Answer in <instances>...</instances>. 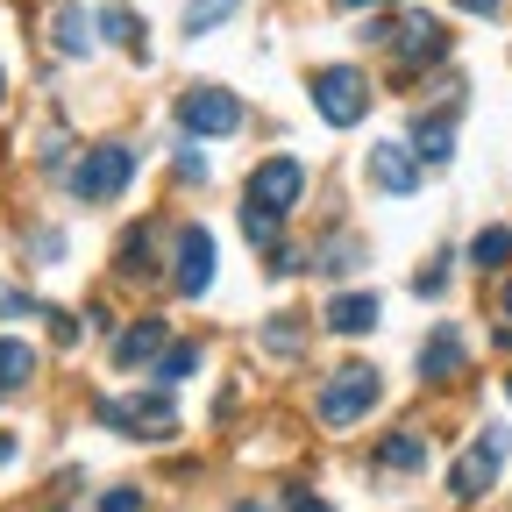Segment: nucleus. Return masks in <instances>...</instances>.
Wrapping results in <instances>:
<instances>
[{"mask_svg":"<svg viewBox=\"0 0 512 512\" xmlns=\"http://www.w3.org/2000/svg\"><path fill=\"white\" fill-rule=\"evenodd\" d=\"M420 178H427V164L413 157V143H370V185L384 200H413Z\"/></svg>","mask_w":512,"mask_h":512,"instance_id":"10","label":"nucleus"},{"mask_svg":"<svg viewBox=\"0 0 512 512\" xmlns=\"http://www.w3.org/2000/svg\"><path fill=\"white\" fill-rule=\"evenodd\" d=\"M342 8H384V0H342Z\"/></svg>","mask_w":512,"mask_h":512,"instance_id":"35","label":"nucleus"},{"mask_svg":"<svg viewBox=\"0 0 512 512\" xmlns=\"http://www.w3.org/2000/svg\"><path fill=\"white\" fill-rule=\"evenodd\" d=\"M498 313H512V278H505V292H498Z\"/></svg>","mask_w":512,"mask_h":512,"instance_id":"34","label":"nucleus"},{"mask_svg":"<svg viewBox=\"0 0 512 512\" xmlns=\"http://www.w3.org/2000/svg\"><path fill=\"white\" fill-rule=\"evenodd\" d=\"M285 512H328V498L306 491V484H285Z\"/></svg>","mask_w":512,"mask_h":512,"instance_id":"27","label":"nucleus"},{"mask_svg":"<svg viewBox=\"0 0 512 512\" xmlns=\"http://www.w3.org/2000/svg\"><path fill=\"white\" fill-rule=\"evenodd\" d=\"M320 320H328V335H370L377 328V299L370 292H335Z\"/></svg>","mask_w":512,"mask_h":512,"instance_id":"15","label":"nucleus"},{"mask_svg":"<svg viewBox=\"0 0 512 512\" xmlns=\"http://www.w3.org/2000/svg\"><path fill=\"white\" fill-rule=\"evenodd\" d=\"M413 285H420V292H427V299H434V292H441V285H448V264H427V271H420V278H413Z\"/></svg>","mask_w":512,"mask_h":512,"instance_id":"30","label":"nucleus"},{"mask_svg":"<svg viewBox=\"0 0 512 512\" xmlns=\"http://www.w3.org/2000/svg\"><path fill=\"white\" fill-rule=\"evenodd\" d=\"M93 413H100V427H114V434H128V441H171V434H178V406H171L164 392L100 399Z\"/></svg>","mask_w":512,"mask_h":512,"instance_id":"3","label":"nucleus"},{"mask_svg":"<svg viewBox=\"0 0 512 512\" xmlns=\"http://www.w3.org/2000/svg\"><path fill=\"white\" fill-rule=\"evenodd\" d=\"M377 399H384V377H377V363H335L328 370V384H320V399H313V413H320V427L328 434H349L356 420H370L377 413Z\"/></svg>","mask_w":512,"mask_h":512,"instance_id":"1","label":"nucleus"},{"mask_svg":"<svg viewBox=\"0 0 512 512\" xmlns=\"http://www.w3.org/2000/svg\"><path fill=\"white\" fill-rule=\"evenodd\" d=\"M299 342H306L299 320H271V328H264V349H271V356H299Z\"/></svg>","mask_w":512,"mask_h":512,"instance_id":"25","label":"nucleus"},{"mask_svg":"<svg viewBox=\"0 0 512 512\" xmlns=\"http://www.w3.org/2000/svg\"><path fill=\"white\" fill-rule=\"evenodd\" d=\"M22 313H36V306H29V292H15V285H0V320H22Z\"/></svg>","mask_w":512,"mask_h":512,"instance_id":"28","label":"nucleus"},{"mask_svg":"<svg viewBox=\"0 0 512 512\" xmlns=\"http://www.w3.org/2000/svg\"><path fill=\"white\" fill-rule=\"evenodd\" d=\"M50 335H57L64 349H72V342H79V320H72V313H50Z\"/></svg>","mask_w":512,"mask_h":512,"instance_id":"29","label":"nucleus"},{"mask_svg":"<svg viewBox=\"0 0 512 512\" xmlns=\"http://www.w3.org/2000/svg\"><path fill=\"white\" fill-rule=\"evenodd\" d=\"M50 43H57L64 57H86V50H93V36H86V15L72 8V0H57V8H50Z\"/></svg>","mask_w":512,"mask_h":512,"instance_id":"17","label":"nucleus"},{"mask_svg":"<svg viewBox=\"0 0 512 512\" xmlns=\"http://www.w3.org/2000/svg\"><path fill=\"white\" fill-rule=\"evenodd\" d=\"M313 107L328 128H356L370 114V79L356 72V64H320L313 72Z\"/></svg>","mask_w":512,"mask_h":512,"instance_id":"5","label":"nucleus"},{"mask_svg":"<svg viewBox=\"0 0 512 512\" xmlns=\"http://www.w3.org/2000/svg\"><path fill=\"white\" fill-rule=\"evenodd\" d=\"M178 128H185L192 143H221V136L242 128V100L228 86H185L178 93Z\"/></svg>","mask_w":512,"mask_h":512,"instance_id":"4","label":"nucleus"},{"mask_svg":"<svg viewBox=\"0 0 512 512\" xmlns=\"http://www.w3.org/2000/svg\"><path fill=\"white\" fill-rule=\"evenodd\" d=\"M448 8H463V15H498V0H448Z\"/></svg>","mask_w":512,"mask_h":512,"instance_id":"31","label":"nucleus"},{"mask_svg":"<svg viewBox=\"0 0 512 512\" xmlns=\"http://www.w3.org/2000/svg\"><path fill=\"white\" fill-rule=\"evenodd\" d=\"M463 363H470L463 328H456V320H441V328L420 342V377H427V384H448V377H463Z\"/></svg>","mask_w":512,"mask_h":512,"instance_id":"11","label":"nucleus"},{"mask_svg":"<svg viewBox=\"0 0 512 512\" xmlns=\"http://www.w3.org/2000/svg\"><path fill=\"white\" fill-rule=\"evenodd\" d=\"M278 228H285L278 214H264V207H242V235H249L256 249H278Z\"/></svg>","mask_w":512,"mask_h":512,"instance_id":"24","label":"nucleus"},{"mask_svg":"<svg viewBox=\"0 0 512 512\" xmlns=\"http://www.w3.org/2000/svg\"><path fill=\"white\" fill-rule=\"evenodd\" d=\"M505 399H512V370H505Z\"/></svg>","mask_w":512,"mask_h":512,"instance_id":"36","label":"nucleus"},{"mask_svg":"<svg viewBox=\"0 0 512 512\" xmlns=\"http://www.w3.org/2000/svg\"><path fill=\"white\" fill-rule=\"evenodd\" d=\"M114 271L128 278V285H150L157 278V221H136L121 235V256H114Z\"/></svg>","mask_w":512,"mask_h":512,"instance_id":"13","label":"nucleus"},{"mask_svg":"<svg viewBox=\"0 0 512 512\" xmlns=\"http://www.w3.org/2000/svg\"><path fill=\"white\" fill-rule=\"evenodd\" d=\"M228 512H271V505H256V498H242V505H228Z\"/></svg>","mask_w":512,"mask_h":512,"instance_id":"33","label":"nucleus"},{"mask_svg":"<svg viewBox=\"0 0 512 512\" xmlns=\"http://www.w3.org/2000/svg\"><path fill=\"white\" fill-rule=\"evenodd\" d=\"M192 370H200V349H192V342H171V349L157 356V377H164V384H185Z\"/></svg>","mask_w":512,"mask_h":512,"instance_id":"23","label":"nucleus"},{"mask_svg":"<svg viewBox=\"0 0 512 512\" xmlns=\"http://www.w3.org/2000/svg\"><path fill=\"white\" fill-rule=\"evenodd\" d=\"M377 470H384V477H420V470H427V434H413V427L384 434V441H377Z\"/></svg>","mask_w":512,"mask_h":512,"instance_id":"14","label":"nucleus"},{"mask_svg":"<svg viewBox=\"0 0 512 512\" xmlns=\"http://www.w3.org/2000/svg\"><path fill=\"white\" fill-rule=\"evenodd\" d=\"M470 264H477V271H505V264H512V228H484V235L470 242Z\"/></svg>","mask_w":512,"mask_h":512,"instance_id":"19","label":"nucleus"},{"mask_svg":"<svg viewBox=\"0 0 512 512\" xmlns=\"http://www.w3.org/2000/svg\"><path fill=\"white\" fill-rule=\"evenodd\" d=\"M392 57H399V79H413V72H427L434 57H448V29L434 22V15H406V22H392Z\"/></svg>","mask_w":512,"mask_h":512,"instance_id":"8","label":"nucleus"},{"mask_svg":"<svg viewBox=\"0 0 512 512\" xmlns=\"http://www.w3.org/2000/svg\"><path fill=\"white\" fill-rule=\"evenodd\" d=\"M171 285H178L185 299H200V292L214 285V228H200V221H185V228H178V249H171Z\"/></svg>","mask_w":512,"mask_h":512,"instance_id":"9","label":"nucleus"},{"mask_svg":"<svg viewBox=\"0 0 512 512\" xmlns=\"http://www.w3.org/2000/svg\"><path fill=\"white\" fill-rule=\"evenodd\" d=\"M235 8H242V0H185V36H207V29H221Z\"/></svg>","mask_w":512,"mask_h":512,"instance_id":"21","label":"nucleus"},{"mask_svg":"<svg viewBox=\"0 0 512 512\" xmlns=\"http://www.w3.org/2000/svg\"><path fill=\"white\" fill-rule=\"evenodd\" d=\"M363 264V242L356 235H328V242H320V271H328V278H349Z\"/></svg>","mask_w":512,"mask_h":512,"instance_id":"20","label":"nucleus"},{"mask_svg":"<svg viewBox=\"0 0 512 512\" xmlns=\"http://www.w3.org/2000/svg\"><path fill=\"white\" fill-rule=\"evenodd\" d=\"M306 200V164L299 157H264V164H256L249 171V185H242V207H264V214H292Z\"/></svg>","mask_w":512,"mask_h":512,"instance_id":"6","label":"nucleus"},{"mask_svg":"<svg viewBox=\"0 0 512 512\" xmlns=\"http://www.w3.org/2000/svg\"><path fill=\"white\" fill-rule=\"evenodd\" d=\"M505 448H512V434L505 427H484L463 456H456V470H448V491H456V498H484L498 484V470H505Z\"/></svg>","mask_w":512,"mask_h":512,"instance_id":"7","label":"nucleus"},{"mask_svg":"<svg viewBox=\"0 0 512 512\" xmlns=\"http://www.w3.org/2000/svg\"><path fill=\"white\" fill-rule=\"evenodd\" d=\"M29 377H36V349H29V342H0V399L22 392Z\"/></svg>","mask_w":512,"mask_h":512,"instance_id":"18","label":"nucleus"},{"mask_svg":"<svg viewBox=\"0 0 512 512\" xmlns=\"http://www.w3.org/2000/svg\"><path fill=\"white\" fill-rule=\"evenodd\" d=\"M100 512H143V491L121 484V491H100Z\"/></svg>","mask_w":512,"mask_h":512,"instance_id":"26","label":"nucleus"},{"mask_svg":"<svg viewBox=\"0 0 512 512\" xmlns=\"http://www.w3.org/2000/svg\"><path fill=\"white\" fill-rule=\"evenodd\" d=\"M100 36H107V43H128V50L143 57V22L128 15V8H107V15H100Z\"/></svg>","mask_w":512,"mask_h":512,"instance_id":"22","label":"nucleus"},{"mask_svg":"<svg viewBox=\"0 0 512 512\" xmlns=\"http://www.w3.org/2000/svg\"><path fill=\"white\" fill-rule=\"evenodd\" d=\"M413 157L420 164H448V157H456V114H420L413 121Z\"/></svg>","mask_w":512,"mask_h":512,"instance_id":"16","label":"nucleus"},{"mask_svg":"<svg viewBox=\"0 0 512 512\" xmlns=\"http://www.w3.org/2000/svg\"><path fill=\"white\" fill-rule=\"evenodd\" d=\"M164 349H171V328H164L157 313H143L136 328H121V335H114V370H143V363H157Z\"/></svg>","mask_w":512,"mask_h":512,"instance_id":"12","label":"nucleus"},{"mask_svg":"<svg viewBox=\"0 0 512 512\" xmlns=\"http://www.w3.org/2000/svg\"><path fill=\"white\" fill-rule=\"evenodd\" d=\"M128 178H136V150H128V143H93V150L72 164V200L107 207V200H121V192H128Z\"/></svg>","mask_w":512,"mask_h":512,"instance_id":"2","label":"nucleus"},{"mask_svg":"<svg viewBox=\"0 0 512 512\" xmlns=\"http://www.w3.org/2000/svg\"><path fill=\"white\" fill-rule=\"evenodd\" d=\"M0 463H15V434H0Z\"/></svg>","mask_w":512,"mask_h":512,"instance_id":"32","label":"nucleus"}]
</instances>
